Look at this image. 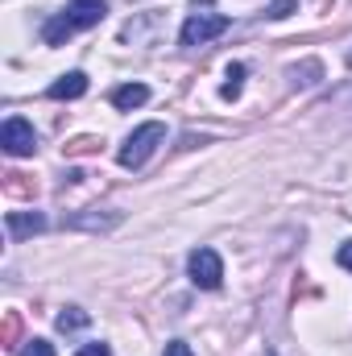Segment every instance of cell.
<instances>
[{"instance_id":"6da1fadb","label":"cell","mask_w":352,"mask_h":356,"mask_svg":"<svg viewBox=\"0 0 352 356\" xmlns=\"http://www.w3.org/2000/svg\"><path fill=\"white\" fill-rule=\"evenodd\" d=\"M108 17V0H67L63 13H54L42 25V42L46 46H67L79 29H91Z\"/></svg>"},{"instance_id":"7a4b0ae2","label":"cell","mask_w":352,"mask_h":356,"mask_svg":"<svg viewBox=\"0 0 352 356\" xmlns=\"http://www.w3.org/2000/svg\"><path fill=\"white\" fill-rule=\"evenodd\" d=\"M166 141V124H158V120H150V124H137L129 137H125V145L116 149V162L125 166V170H141L150 158H154V149Z\"/></svg>"},{"instance_id":"3957f363","label":"cell","mask_w":352,"mask_h":356,"mask_svg":"<svg viewBox=\"0 0 352 356\" xmlns=\"http://www.w3.org/2000/svg\"><path fill=\"white\" fill-rule=\"evenodd\" d=\"M228 29V17L211 8V0H203V8L195 4V13H186L182 29H178V42L182 46H207L211 38H220Z\"/></svg>"},{"instance_id":"277c9868","label":"cell","mask_w":352,"mask_h":356,"mask_svg":"<svg viewBox=\"0 0 352 356\" xmlns=\"http://www.w3.org/2000/svg\"><path fill=\"white\" fill-rule=\"evenodd\" d=\"M186 273H191V282H195L199 290H220V282H224V261H220L216 249H191Z\"/></svg>"},{"instance_id":"5b68a950","label":"cell","mask_w":352,"mask_h":356,"mask_svg":"<svg viewBox=\"0 0 352 356\" xmlns=\"http://www.w3.org/2000/svg\"><path fill=\"white\" fill-rule=\"evenodd\" d=\"M0 145H4V154H8V158H29V154L38 149V133H33V124H29V120L8 116V120H4V129H0Z\"/></svg>"},{"instance_id":"8992f818","label":"cell","mask_w":352,"mask_h":356,"mask_svg":"<svg viewBox=\"0 0 352 356\" xmlns=\"http://www.w3.org/2000/svg\"><path fill=\"white\" fill-rule=\"evenodd\" d=\"M4 228H8L13 241H25V236L46 232V216H42V211H8V216H4Z\"/></svg>"},{"instance_id":"52a82bcc","label":"cell","mask_w":352,"mask_h":356,"mask_svg":"<svg viewBox=\"0 0 352 356\" xmlns=\"http://www.w3.org/2000/svg\"><path fill=\"white\" fill-rule=\"evenodd\" d=\"M88 91V75L83 71H67V75H58L50 88H46V95L50 99H79Z\"/></svg>"},{"instance_id":"ba28073f","label":"cell","mask_w":352,"mask_h":356,"mask_svg":"<svg viewBox=\"0 0 352 356\" xmlns=\"http://www.w3.org/2000/svg\"><path fill=\"white\" fill-rule=\"evenodd\" d=\"M141 104H150V88L145 83H120V88H112V108L116 112H133Z\"/></svg>"},{"instance_id":"9c48e42d","label":"cell","mask_w":352,"mask_h":356,"mask_svg":"<svg viewBox=\"0 0 352 356\" xmlns=\"http://www.w3.org/2000/svg\"><path fill=\"white\" fill-rule=\"evenodd\" d=\"M71 228H88V232H108L120 224V211H108V216H71L67 220Z\"/></svg>"},{"instance_id":"30bf717a","label":"cell","mask_w":352,"mask_h":356,"mask_svg":"<svg viewBox=\"0 0 352 356\" xmlns=\"http://www.w3.org/2000/svg\"><path fill=\"white\" fill-rule=\"evenodd\" d=\"M88 323H91V315L83 311V307H67V311L54 319V327H58V332H79V327H88Z\"/></svg>"},{"instance_id":"8fae6325","label":"cell","mask_w":352,"mask_h":356,"mask_svg":"<svg viewBox=\"0 0 352 356\" xmlns=\"http://www.w3.org/2000/svg\"><path fill=\"white\" fill-rule=\"evenodd\" d=\"M241 91H245V63H232V67H228V79H224V88H220V95H224V99H241Z\"/></svg>"},{"instance_id":"7c38bea8","label":"cell","mask_w":352,"mask_h":356,"mask_svg":"<svg viewBox=\"0 0 352 356\" xmlns=\"http://www.w3.org/2000/svg\"><path fill=\"white\" fill-rule=\"evenodd\" d=\"M298 8V0H273V4H265V17L269 21H282V17H290Z\"/></svg>"},{"instance_id":"4fadbf2b","label":"cell","mask_w":352,"mask_h":356,"mask_svg":"<svg viewBox=\"0 0 352 356\" xmlns=\"http://www.w3.org/2000/svg\"><path fill=\"white\" fill-rule=\"evenodd\" d=\"M21 356H54V344L50 340H25V348H21Z\"/></svg>"},{"instance_id":"5bb4252c","label":"cell","mask_w":352,"mask_h":356,"mask_svg":"<svg viewBox=\"0 0 352 356\" xmlns=\"http://www.w3.org/2000/svg\"><path fill=\"white\" fill-rule=\"evenodd\" d=\"M336 266H340V269H349V273H352V241H344V245L336 249Z\"/></svg>"},{"instance_id":"9a60e30c","label":"cell","mask_w":352,"mask_h":356,"mask_svg":"<svg viewBox=\"0 0 352 356\" xmlns=\"http://www.w3.org/2000/svg\"><path fill=\"white\" fill-rule=\"evenodd\" d=\"M162 356H195V353H191V344H186V340H170V344L162 348Z\"/></svg>"},{"instance_id":"2e32d148","label":"cell","mask_w":352,"mask_h":356,"mask_svg":"<svg viewBox=\"0 0 352 356\" xmlns=\"http://www.w3.org/2000/svg\"><path fill=\"white\" fill-rule=\"evenodd\" d=\"M75 356H112V348H108V344H83Z\"/></svg>"},{"instance_id":"e0dca14e","label":"cell","mask_w":352,"mask_h":356,"mask_svg":"<svg viewBox=\"0 0 352 356\" xmlns=\"http://www.w3.org/2000/svg\"><path fill=\"white\" fill-rule=\"evenodd\" d=\"M265 356H278V353H273V348H269V353H265Z\"/></svg>"}]
</instances>
